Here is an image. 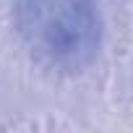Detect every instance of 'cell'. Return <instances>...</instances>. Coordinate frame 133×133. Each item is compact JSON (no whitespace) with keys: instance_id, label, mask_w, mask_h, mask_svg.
I'll return each mask as SVG.
<instances>
[{"instance_id":"1","label":"cell","mask_w":133,"mask_h":133,"mask_svg":"<svg viewBox=\"0 0 133 133\" xmlns=\"http://www.w3.org/2000/svg\"><path fill=\"white\" fill-rule=\"evenodd\" d=\"M16 29L44 65L81 71L102 44L97 0H16Z\"/></svg>"}]
</instances>
